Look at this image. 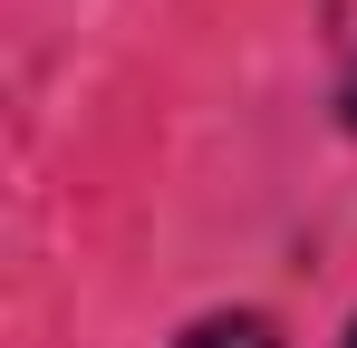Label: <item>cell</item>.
Here are the masks:
<instances>
[{
	"instance_id": "obj_1",
	"label": "cell",
	"mask_w": 357,
	"mask_h": 348,
	"mask_svg": "<svg viewBox=\"0 0 357 348\" xmlns=\"http://www.w3.org/2000/svg\"><path fill=\"white\" fill-rule=\"evenodd\" d=\"M174 348H280V339H271V319H251V310H222V319H193Z\"/></svg>"
},
{
	"instance_id": "obj_2",
	"label": "cell",
	"mask_w": 357,
	"mask_h": 348,
	"mask_svg": "<svg viewBox=\"0 0 357 348\" xmlns=\"http://www.w3.org/2000/svg\"><path fill=\"white\" fill-rule=\"evenodd\" d=\"M338 107H348V126H357V68H348V87H338Z\"/></svg>"
},
{
	"instance_id": "obj_3",
	"label": "cell",
	"mask_w": 357,
	"mask_h": 348,
	"mask_svg": "<svg viewBox=\"0 0 357 348\" xmlns=\"http://www.w3.org/2000/svg\"><path fill=\"white\" fill-rule=\"evenodd\" d=\"M348 348H357V329H348Z\"/></svg>"
}]
</instances>
